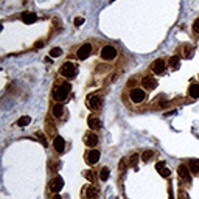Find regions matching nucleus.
<instances>
[{
    "instance_id": "35",
    "label": "nucleus",
    "mask_w": 199,
    "mask_h": 199,
    "mask_svg": "<svg viewBox=\"0 0 199 199\" xmlns=\"http://www.w3.org/2000/svg\"><path fill=\"white\" fill-rule=\"evenodd\" d=\"M182 199H190V198H188V196H184V198H182Z\"/></svg>"
},
{
    "instance_id": "28",
    "label": "nucleus",
    "mask_w": 199,
    "mask_h": 199,
    "mask_svg": "<svg viewBox=\"0 0 199 199\" xmlns=\"http://www.w3.org/2000/svg\"><path fill=\"white\" fill-rule=\"evenodd\" d=\"M137 162H139V154H132L131 156V165H137Z\"/></svg>"
},
{
    "instance_id": "24",
    "label": "nucleus",
    "mask_w": 199,
    "mask_h": 199,
    "mask_svg": "<svg viewBox=\"0 0 199 199\" xmlns=\"http://www.w3.org/2000/svg\"><path fill=\"white\" fill-rule=\"evenodd\" d=\"M61 53H62V50L59 47H55L53 50H50V56L51 58H58V56H61Z\"/></svg>"
},
{
    "instance_id": "26",
    "label": "nucleus",
    "mask_w": 199,
    "mask_h": 199,
    "mask_svg": "<svg viewBox=\"0 0 199 199\" xmlns=\"http://www.w3.org/2000/svg\"><path fill=\"white\" fill-rule=\"evenodd\" d=\"M151 157H153V151H145V153H143V156H142L143 162H148Z\"/></svg>"
},
{
    "instance_id": "4",
    "label": "nucleus",
    "mask_w": 199,
    "mask_h": 199,
    "mask_svg": "<svg viewBox=\"0 0 199 199\" xmlns=\"http://www.w3.org/2000/svg\"><path fill=\"white\" fill-rule=\"evenodd\" d=\"M129 97H131V101L132 103H142L143 100H145V90L143 89H132L131 90V93H129Z\"/></svg>"
},
{
    "instance_id": "25",
    "label": "nucleus",
    "mask_w": 199,
    "mask_h": 199,
    "mask_svg": "<svg viewBox=\"0 0 199 199\" xmlns=\"http://www.w3.org/2000/svg\"><path fill=\"white\" fill-rule=\"evenodd\" d=\"M36 137L39 139V142L44 145V146H47V145H48V143H47V139H45V135H44L42 132H38V134H36Z\"/></svg>"
},
{
    "instance_id": "8",
    "label": "nucleus",
    "mask_w": 199,
    "mask_h": 199,
    "mask_svg": "<svg viewBox=\"0 0 199 199\" xmlns=\"http://www.w3.org/2000/svg\"><path fill=\"white\" fill-rule=\"evenodd\" d=\"M87 104H89V107L90 109H98V107H101V98L100 97H97V95H90L89 98H87Z\"/></svg>"
},
{
    "instance_id": "15",
    "label": "nucleus",
    "mask_w": 199,
    "mask_h": 199,
    "mask_svg": "<svg viewBox=\"0 0 199 199\" xmlns=\"http://www.w3.org/2000/svg\"><path fill=\"white\" fill-rule=\"evenodd\" d=\"M156 170L159 171L163 177H170V174H171V171H170L168 168H165V162H159V163L156 165Z\"/></svg>"
},
{
    "instance_id": "7",
    "label": "nucleus",
    "mask_w": 199,
    "mask_h": 199,
    "mask_svg": "<svg viewBox=\"0 0 199 199\" xmlns=\"http://www.w3.org/2000/svg\"><path fill=\"white\" fill-rule=\"evenodd\" d=\"M142 84H143V87H145L146 90H154V89L157 87V81L154 80L153 76H145V78L142 80Z\"/></svg>"
},
{
    "instance_id": "5",
    "label": "nucleus",
    "mask_w": 199,
    "mask_h": 199,
    "mask_svg": "<svg viewBox=\"0 0 199 199\" xmlns=\"http://www.w3.org/2000/svg\"><path fill=\"white\" fill-rule=\"evenodd\" d=\"M92 55V45L90 44H84V45H81L80 50L76 51V56H78V59H87L89 56Z\"/></svg>"
},
{
    "instance_id": "13",
    "label": "nucleus",
    "mask_w": 199,
    "mask_h": 199,
    "mask_svg": "<svg viewBox=\"0 0 199 199\" xmlns=\"http://www.w3.org/2000/svg\"><path fill=\"white\" fill-rule=\"evenodd\" d=\"M153 70H154V73H162V72L165 70V61H163L162 58L154 61V64H153Z\"/></svg>"
},
{
    "instance_id": "27",
    "label": "nucleus",
    "mask_w": 199,
    "mask_h": 199,
    "mask_svg": "<svg viewBox=\"0 0 199 199\" xmlns=\"http://www.w3.org/2000/svg\"><path fill=\"white\" fill-rule=\"evenodd\" d=\"M82 24H84V19L82 17H75V20H73V25L75 27H81Z\"/></svg>"
},
{
    "instance_id": "16",
    "label": "nucleus",
    "mask_w": 199,
    "mask_h": 199,
    "mask_svg": "<svg viewBox=\"0 0 199 199\" xmlns=\"http://www.w3.org/2000/svg\"><path fill=\"white\" fill-rule=\"evenodd\" d=\"M53 115L56 117V118H61L62 115H64V106L59 103V104H56L55 107H53Z\"/></svg>"
},
{
    "instance_id": "3",
    "label": "nucleus",
    "mask_w": 199,
    "mask_h": 199,
    "mask_svg": "<svg viewBox=\"0 0 199 199\" xmlns=\"http://www.w3.org/2000/svg\"><path fill=\"white\" fill-rule=\"evenodd\" d=\"M115 56H117V50H115V47H112V45H106V47L101 50V58L106 59V61H111V59H114Z\"/></svg>"
},
{
    "instance_id": "6",
    "label": "nucleus",
    "mask_w": 199,
    "mask_h": 199,
    "mask_svg": "<svg viewBox=\"0 0 199 199\" xmlns=\"http://www.w3.org/2000/svg\"><path fill=\"white\" fill-rule=\"evenodd\" d=\"M62 187H64V179H62L61 176H56V177L50 182V190H51L53 193H59V191L62 190Z\"/></svg>"
},
{
    "instance_id": "20",
    "label": "nucleus",
    "mask_w": 199,
    "mask_h": 199,
    "mask_svg": "<svg viewBox=\"0 0 199 199\" xmlns=\"http://www.w3.org/2000/svg\"><path fill=\"white\" fill-rule=\"evenodd\" d=\"M188 168H190V171H191L193 174L199 173V160H190V162H188Z\"/></svg>"
},
{
    "instance_id": "12",
    "label": "nucleus",
    "mask_w": 199,
    "mask_h": 199,
    "mask_svg": "<svg viewBox=\"0 0 199 199\" xmlns=\"http://www.w3.org/2000/svg\"><path fill=\"white\" fill-rule=\"evenodd\" d=\"M84 143L87 146H97L98 145V135L97 134H87L84 137Z\"/></svg>"
},
{
    "instance_id": "30",
    "label": "nucleus",
    "mask_w": 199,
    "mask_h": 199,
    "mask_svg": "<svg viewBox=\"0 0 199 199\" xmlns=\"http://www.w3.org/2000/svg\"><path fill=\"white\" fill-rule=\"evenodd\" d=\"M193 31H195L196 34H199V19L195 20V24H193Z\"/></svg>"
},
{
    "instance_id": "9",
    "label": "nucleus",
    "mask_w": 199,
    "mask_h": 199,
    "mask_svg": "<svg viewBox=\"0 0 199 199\" xmlns=\"http://www.w3.org/2000/svg\"><path fill=\"white\" fill-rule=\"evenodd\" d=\"M53 146H55V149H56L58 153H62V151L65 149V140H64L61 135H56V137H55V142H53Z\"/></svg>"
},
{
    "instance_id": "17",
    "label": "nucleus",
    "mask_w": 199,
    "mask_h": 199,
    "mask_svg": "<svg viewBox=\"0 0 199 199\" xmlns=\"http://www.w3.org/2000/svg\"><path fill=\"white\" fill-rule=\"evenodd\" d=\"M179 65H181V59H179V56H171V58H170V67H171L173 70H177Z\"/></svg>"
},
{
    "instance_id": "33",
    "label": "nucleus",
    "mask_w": 199,
    "mask_h": 199,
    "mask_svg": "<svg viewBox=\"0 0 199 199\" xmlns=\"http://www.w3.org/2000/svg\"><path fill=\"white\" fill-rule=\"evenodd\" d=\"M160 106H162V107H166V106H168V101H160Z\"/></svg>"
},
{
    "instance_id": "1",
    "label": "nucleus",
    "mask_w": 199,
    "mask_h": 199,
    "mask_svg": "<svg viewBox=\"0 0 199 199\" xmlns=\"http://www.w3.org/2000/svg\"><path fill=\"white\" fill-rule=\"evenodd\" d=\"M69 93H70V84H61V86H58L56 89H55V92H53V98L56 100V101H64L67 97H69Z\"/></svg>"
},
{
    "instance_id": "18",
    "label": "nucleus",
    "mask_w": 199,
    "mask_h": 199,
    "mask_svg": "<svg viewBox=\"0 0 199 199\" xmlns=\"http://www.w3.org/2000/svg\"><path fill=\"white\" fill-rule=\"evenodd\" d=\"M84 198L86 199L97 198V190H95V187H87V190H86V193H84Z\"/></svg>"
},
{
    "instance_id": "32",
    "label": "nucleus",
    "mask_w": 199,
    "mask_h": 199,
    "mask_svg": "<svg viewBox=\"0 0 199 199\" xmlns=\"http://www.w3.org/2000/svg\"><path fill=\"white\" fill-rule=\"evenodd\" d=\"M42 45H44V42H36V44H34V47H36V48H40Z\"/></svg>"
},
{
    "instance_id": "14",
    "label": "nucleus",
    "mask_w": 199,
    "mask_h": 199,
    "mask_svg": "<svg viewBox=\"0 0 199 199\" xmlns=\"http://www.w3.org/2000/svg\"><path fill=\"white\" fill-rule=\"evenodd\" d=\"M98 160H100V151H98V149H92V151L87 154V162H89V163L93 165V163H97Z\"/></svg>"
},
{
    "instance_id": "34",
    "label": "nucleus",
    "mask_w": 199,
    "mask_h": 199,
    "mask_svg": "<svg viewBox=\"0 0 199 199\" xmlns=\"http://www.w3.org/2000/svg\"><path fill=\"white\" fill-rule=\"evenodd\" d=\"M51 199H62V198H61L59 195H55V196H53V198H51Z\"/></svg>"
},
{
    "instance_id": "31",
    "label": "nucleus",
    "mask_w": 199,
    "mask_h": 199,
    "mask_svg": "<svg viewBox=\"0 0 199 199\" xmlns=\"http://www.w3.org/2000/svg\"><path fill=\"white\" fill-rule=\"evenodd\" d=\"M92 174H93L92 171H87V173H86V177H87L89 181H92V179H93V176H92Z\"/></svg>"
},
{
    "instance_id": "23",
    "label": "nucleus",
    "mask_w": 199,
    "mask_h": 199,
    "mask_svg": "<svg viewBox=\"0 0 199 199\" xmlns=\"http://www.w3.org/2000/svg\"><path fill=\"white\" fill-rule=\"evenodd\" d=\"M100 179H101V181H107V179H109V168L104 166V168L101 170V173H100Z\"/></svg>"
},
{
    "instance_id": "19",
    "label": "nucleus",
    "mask_w": 199,
    "mask_h": 199,
    "mask_svg": "<svg viewBox=\"0 0 199 199\" xmlns=\"http://www.w3.org/2000/svg\"><path fill=\"white\" fill-rule=\"evenodd\" d=\"M188 93L191 98H199V86L198 84H191L188 89Z\"/></svg>"
},
{
    "instance_id": "2",
    "label": "nucleus",
    "mask_w": 199,
    "mask_h": 199,
    "mask_svg": "<svg viewBox=\"0 0 199 199\" xmlns=\"http://www.w3.org/2000/svg\"><path fill=\"white\" fill-rule=\"evenodd\" d=\"M75 73H76V69H75L73 62H65L61 69V75L65 76V78H73Z\"/></svg>"
},
{
    "instance_id": "21",
    "label": "nucleus",
    "mask_w": 199,
    "mask_h": 199,
    "mask_svg": "<svg viewBox=\"0 0 199 199\" xmlns=\"http://www.w3.org/2000/svg\"><path fill=\"white\" fill-rule=\"evenodd\" d=\"M30 121H31V118H30L28 115H24V117H20V118L17 120V126H20V128L28 126V124H30Z\"/></svg>"
},
{
    "instance_id": "10",
    "label": "nucleus",
    "mask_w": 199,
    "mask_h": 199,
    "mask_svg": "<svg viewBox=\"0 0 199 199\" xmlns=\"http://www.w3.org/2000/svg\"><path fill=\"white\" fill-rule=\"evenodd\" d=\"M177 173H179V176H181L182 179H185L187 182H190V181H191V176H190V168H188L187 165H181V166L177 168Z\"/></svg>"
},
{
    "instance_id": "29",
    "label": "nucleus",
    "mask_w": 199,
    "mask_h": 199,
    "mask_svg": "<svg viewBox=\"0 0 199 199\" xmlns=\"http://www.w3.org/2000/svg\"><path fill=\"white\" fill-rule=\"evenodd\" d=\"M184 55H185V58H191V56H193L191 48H185V50H184Z\"/></svg>"
},
{
    "instance_id": "22",
    "label": "nucleus",
    "mask_w": 199,
    "mask_h": 199,
    "mask_svg": "<svg viewBox=\"0 0 199 199\" xmlns=\"http://www.w3.org/2000/svg\"><path fill=\"white\" fill-rule=\"evenodd\" d=\"M89 126H90V129H98V128L101 126V121H100L98 118L90 117V118H89Z\"/></svg>"
},
{
    "instance_id": "11",
    "label": "nucleus",
    "mask_w": 199,
    "mask_h": 199,
    "mask_svg": "<svg viewBox=\"0 0 199 199\" xmlns=\"http://www.w3.org/2000/svg\"><path fill=\"white\" fill-rule=\"evenodd\" d=\"M36 14L34 13H31V11H27V13H22V22H25L27 25H30V24H34L36 22Z\"/></svg>"
}]
</instances>
